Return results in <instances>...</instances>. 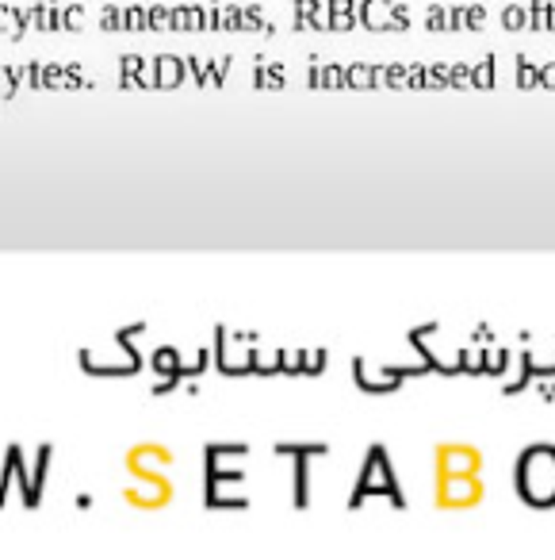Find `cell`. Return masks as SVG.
I'll return each instance as SVG.
<instances>
[{"label":"cell","mask_w":555,"mask_h":560,"mask_svg":"<svg viewBox=\"0 0 555 560\" xmlns=\"http://www.w3.org/2000/svg\"><path fill=\"white\" fill-rule=\"evenodd\" d=\"M517 492L532 506H555V449L532 445L517 461Z\"/></svg>","instance_id":"1"},{"label":"cell","mask_w":555,"mask_h":560,"mask_svg":"<svg viewBox=\"0 0 555 560\" xmlns=\"http://www.w3.org/2000/svg\"><path fill=\"white\" fill-rule=\"evenodd\" d=\"M379 495H387V503L398 506V511L406 506V499H403V492H398V484H395V468H390V461H387V449H383V445H372L368 457H364L361 480H356V492H353V499H348V506L361 511L368 499H379Z\"/></svg>","instance_id":"2"},{"label":"cell","mask_w":555,"mask_h":560,"mask_svg":"<svg viewBox=\"0 0 555 560\" xmlns=\"http://www.w3.org/2000/svg\"><path fill=\"white\" fill-rule=\"evenodd\" d=\"M253 342H256V334H234L226 327L214 330V365H219V372H226V376H245L249 372Z\"/></svg>","instance_id":"3"},{"label":"cell","mask_w":555,"mask_h":560,"mask_svg":"<svg viewBox=\"0 0 555 560\" xmlns=\"http://www.w3.org/2000/svg\"><path fill=\"white\" fill-rule=\"evenodd\" d=\"M4 484L8 487H19V499H24V506L27 511H35L38 503H43V495L31 487V464H27V453H24V445H8L4 449Z\"/></svg>","instance_id":"4"},{"label":"cell","mask_w":555,"mask_h":560,"mask_svg":"<svg viewBox=\"0 0 555 560\" xmlns=\"http://www.w3.org/2000/svg\"><path fill=\"white\" fill-rule=\"evenodd\" d=\"M479 499V484L471 480V472H445L440 476V503L445 506H467Z\"/></svg>","instance_id":"5"},{"label":"cell","mask_w":555,"mask_h":560,"mask_svg":"<svg viewBox=\"0 0 555 560\" xmlns=\"http://www.w3.org/2000/svg\"><path fill=\"white\" fill-rule=\"evenodd\" d=\"M356 372V384H361L364 392H395L398 384H403V372H398V365H387V369H372L364 357L353 365Z\"/></svg>","instance_id":"6"},{"label":"cell","mask_w":555,"mask_h":560,"mask_svg":"<svg viewBox=\"0 0 555 560\" xmlns=\"http://www.w3.org/2000/svg\"><path fill=\"white\" fill-rule=\"evenodd\" d=\"M127 464L135 476H161L172 464V453L161 449V445H142V449H135L127 457Z\"/></svg>","instance_id":"7"},{"label":"cell","mask_w":555,"mask_h":560,"mask_svg":"<svg viewBox=\"0 0 555 560\" xmlns=\"http://www.w3.org/2000/svg\"><path fill=\"white\" fill-rule=\"evenodd\" d=\"M172 495V484L165 476H142V487H127V499L135 506H165Z\"/></svg>","instance_id":"8"},{"label":"cell","mask_w":555,"mask_h":560,"mask_svg":"<svg viewBox=\"0 0 555 560\" xmlns=\"http://www.w3.org/2000/svg\"><path fill=\"white\" fill-rule=\"evenodd\" d=\"M150 66H153V77H157V88H177L188 77L180 54H157V58H150Z\"/></svg>","instance_id":"9"},{"label":"cell","mask_w":555,"mask_h":560,"mask_svg":"<svg viewBox=\"0 0 555 560\" xmlns=\"http://www.w3.org/2000/svg\"><path fill=\"white\" fill-rule=\"evenodd\" d=\"M390 4L395 0H361L356 4V24H364L368 31H390Z\"/></svg>","instance_id":"10"},{"label":"cell","mask_w":555,"mask_h":560,"mask_svg":"<svg viewBox=\"0 0 555 560\" xmlns=\"http://www.w3.org/2000/svg\"><path fill=\"white\" fill-rule=\"evenodd\" d=\"M440 472H471L475 476V468H479V457L475 449H467V445H448V449H440Z\"/></svg>","instance_id":"11"},{"label":"cell","mask_w":555,"mask_h":560,"mask_svg":"<svg viewBox=\"0 0 555 560\" xmlns=\"http://www.w3.org/2000/svg\"><path fill=\"white\" fill-rule=\"evenodd\" d=\"M207 8L203 4H177L172 8V31H203Z\"/></svg>","instance_id":"12"},{"label":"cell","mask_w":555,"mask_h":560,"mask_svg":"<svg viewBox=\"0 0 555 560\" xmlns=\"http://www.w3.org/2000/svg\"><path fill=\"white\" fill-rule=\"evenodd\" d=\"M280 353H284V345H253V365H249V372H256V376H276V372H280Z\"/></svg>","instance_id":"13"},{"label":"cell","mask_w":555,"mask_h":560,"mask_svg":"<svg viewBox=\"0 0 555 560\" xmlns=\"http://www.w3.org/2000/svg\"><path fill=\"white\" fill-rule=\"evenodd\" d=\"M330 8V31H353L356 27V4L353 0H326Z\"/></svg>","instance_id":"14"},{"label":"cell","mask_w":555,"mask_h":560,"mask_svg":"<svg viewBox=\"0 0 555 560\" xmlns=\"http://www.w3.org/2000/svg\"><path fill=\"white\" fill-rule=\"evenodd\" d=\"M375 85H379V66L368 62L345 66V88H375Z\"/></svg>","instance_id":"15"},{"label":"cell","mask_w":555,"mask_h":560,"mask_svg":"<svg viewBox=\"0 0 555 560\" xmlns=\"http://www.w3.org/2000/svg\"><path fill=\"white\" fill-rule=\"evenodd\" d=\"M0 35H12V39H24V35H27L24 8H16V4H0Z\"/></svg>","instance_id":"16"},{"label":"cell","mask_w":555,"mask_h":560,"mask_svg":"<svg viewBox=\"0 0 555 560\" xmlns=\"http://www.w3.org/2000/svg\"><path fill=\"white\" fill-rule=\"evenodd\" d=\"M207 365H211V350H207V345H192V353H188V357H180V365H177V376L188 380V376H199Z\"/></svg>","instance_id":"17"},{"label":"cell","mask_w":555,"mask_h":560,"mask_svg":"<svg viewBox=\"0 0 555 560\" xmlns=\"http://www.w3.org/2000/svg\"><path fill=\"white\" fill-rule=\"evenodd\" d=\"M529 27H532V31H551V27H555V4H551V0H532Z\"/></svg>","instance_id":"18"},{"label":"cell","mask_w":555,"mask_h":560,"mask_svg":"<svg viewBox=\"0 0 555 560\" xmlns=\"http://www.w3.org/2000/svg\"><path fill=\"white\" fill-rule=\"evenodd\" d=\"M177 365H180V353H177V345H153V353H150V369L153 372H177Z\"/></svg>","instance_id":"19"},{"label":"cell","mask_w":555,"mask_h":560,"mask_svg":"<svg viewBox=\"0 0 555 560\" xmlns=\"http://www.w3.org/2000/svg\"><path fill=\"white\" fill-rule=\"evenodd\" d=\"M509 365V350L506 345H482V372L487 376H502Z\"/></svg>","instance_id":"20"},{"label":"cell","mask_w":555,"mask_h":560,"mask_svg":"<svg viewBox=\"0 0 555 560\" xmlns=\"http://www.w3.org/2000/svg\"><path fill=\"white\" fill-rule=\"evenodd\" d=\"M50 457H54V449H50V445H38L35 461H31V487H35L38 495H43V487H46V472H50Z\"/></svg>","instance_id":"21"},{"label":"cell","mask_w":555,"mask_h":560,"mask_svg":"<svg viewBox=\"0 0 555 560\" xmlns=\"http://www.w3.org/2000/svg\"><path fill=\"white\" fill-rule=\"evenodd\" d=\"M169 27H172V8L146 4V31H169Z\"/></svg>","instance_id":"22"},{"label":"cell","mask_w":555,"mask_h":560,"mask_svg":"<svg viewBox=\"0 0 555 560\" xmlns=\"http://www.w3.org/2000/svg\"><path fill=\"white\" fill-rule=\"evenodd\" d=\"M284 81H287L284 77V66H261L253 73V85L256 88H284Z\"/></svg>","instance_id":"23"},{"label":"cell","mask_w":555,"mask_h":560,"mask_svg":"<svg viewBox=\"0 0 555 560\" xmlns=\"http://www.w3.org/2000/svg\"><path fill=\"white\" fill-rule=\"evenodd\" d=\"M184 69H188V77L195 81V85H211V62H207V58L188 54V58H184Z\"/></svg>","instance_id":"24"},{"label":"cell","mask_w":555,"mask_h":560,"mask_svg":"<svg viewBox=\"0 0 555 560\" xmlns=\"http://www.w3.org/2000/svg\"><path fill=\"white\" fill-rule=\"evenodd\" d=\"M100 27H104V31H127V16H123V4L100 8Z\"/></svg>","instance_id":"25"},{"label":"cell","mask_w":555,"mask_h":560,"mask_svg":"<svg viewBox=\"0 0 555 560\" xmlns=\"http://www.w3.org/2000/svg\"><path fill=\"white\" fill-rule=\"evenodd\" d=\"M85 8L81 4H61V31H81L85 27Z\"/></svg>","instance_id":"26"},{"label":"cell","mask_w":555,"mask_h":560,"mask_svg":"<svg viewBox=\"0 0 555 560\" xmlns=\"http://www.w3.org/2000/svg\"><path fill=\"white\" fill-rule=\"evenodd\" d=\"M471 85H475V88L494 85V58H482L479 66H471Z\"/></svg>","instance_id":"27"},{"label":"cell","mask_w":555,"mask_h":560,"mask_svg":"<svg viewBox=\"0 0 555 560\" xmlns=\"http://www.w3.org/2000/svg\"><path fill=\"white\" fill-rule=\"evenodd\" d=\"M322 369H326V350H322V345L303 350V376H318Z\"/></svg>","instance_id":"28"},{"label":"cell","mask_w":555,"mask_h":560,"mask_svg":"<svg viewBox=\"0 0 555 560\" xmlns=\"http://www.w3.org/2000/svg\"><path fill=\"white\" fill-rule=\"evenodd\" d=\"M502 27H506V31H521V27H529V8L509 4L506 12H502Z\"/></svg>","instance_id":"29"},{"label":"cell","mask_w":555,"mask_h":560,"mask_svg":"<svg viewBox=\"0 0 555 560\" xmlns=\"http://www.w3.org/2000/svg\"><path fill=\"white\" fill-rule=\"evenodd\" d=\"M142 66H146V58H142V54H123V58H119V69H123L119 81H123V85H130Z\"/></svg>","instance_id":"30"},{"label":"cell","mask_w":555,"mask_h":560,"mask_svg":"<svg viewBox=\"0 0 555 560\" xmlns=\"http://www.w3.org/2000/svg\"><path fill=\"white\" fill-rule=\"evenodd\" d=\"M238 24H242V27H249V31H261V27H264L261 4H245V8H242V16H238Z\"/></svg>","instance_id":"31"},{"label":"cell","mask_w":555,"mask_h":560,"mask_svg":"<svg viewBox=\"0 0 555 560\" xmlns=\"http://www.w3.org/2000/svg\"><path fill=\"white\" fill-rule=\"evenodd\" d=\"M536 69H540V66H532L529 58L521 54V58H517V85H521V88H536Z\"/></svg>","instance_id":"32"},{"label":"cell","mask_w":555,"mask_h":560,"mask_svg":"<svg viewBox=\"0 0 555 560\" xmlns=\"http://www.w3.org/2000/svg\"><path fill=\"white\" fill-rule=\"evenodd\" d=\"M123 16H127V31H146V4L123 8Z\"/></svg>","instance_id":"33"},{"label":"cell","mask_w":555,"mask_h":560,"mask_svg":"<svg viewBox=\"0 0 555 560\" xmlns=\"http://www.w3.org/2000/svg\"><path fill=\"white\" fill-rule=\"evenodd\" d=\"M322 88H345V66H322Z\"/></svg>","instance_id":"34"},{"label":"cell","mask_w":555,"mask_h":560,"mask_svg":"<svg viewBox=\"0 0 555 560\" xmlns=\"http://www.w3.org/2000/svg\"><path fill=\"white\" fill-rule=\"evenodd\" d=\"M379 85H406V66H383L379 69Z\"/></svg>","instance_id":"35"},{"label":"cell","mask_w":555,"mask_h":560,"mask_svg":"<svg viewBox=\"0 0 555 560\" xmlns=\"http://www.w3.org/2000/svg\"><path fill=\"white\" fill-rule=\"evenodd\" d=\"M238 16H242V8L238 4H219V27H226V31H234V27H242L238 24Z\"/></svg>","instance_id":"36"},{"label":"cell","mask_w":555,"mask_h":560,"mask_svg":"<svg viewBox=\"0 0 555 560\" xmlns=\"http://www.w3.org/2000/svg\"><path fill=\"white\" fill-rule=\"evenodd\" d=\"M230 66H234V58H230V54L214 58V62H211V85H222L226 73H230Z\"/></svg>","instance_id":"37"},{"label":"cell","mask_w":555,"mask_h":560,"mask_svg":"<svg viewBox=\"0 0 555 560\" xmlns=\"http://www.w3.org/2000/svg\"><path fill=\"white\" fill-rule=\"evenodd\" d=\"M448 85H471V66H464V62H456V66H448Z\"/></svg>","instance_id":"38"},{"label":"cell","mask_w":555,"mask_h":560,"mask_svg":"<svg viewBox=\"0 0 555 560\" xmlns=\"http://www.w3.org/2000/svg\"><path fill=\"white\" fill-rule=\"evenodd\" d=\"M318 4H322V0H295V27H299V31L306 27V16H311Z\"/></svg>","instance_id":"39"},{"label":"cell","mask_w":555,"mask_h":560,"mask_svg":"<svg viewBox=\"0 0 555 560\" xmlns=\"http://www.w3.org/2000/svg\"><path fill=\"white\" fill-rule=\"evenodd\" d=\"M482 24H487V8H482V4L464 8V27H482Z\"/></svg>","instance_id":"40"},{"label":"cell","mask_w":555,"mask_h":560,"mask_svg":"<svg viewBox=\"0 0 555 560\" xmlns=\"http://www.w3.org/2000/svg\"><path fill=\"white\" fill-rule=\"evenodd\" d=\"M0 96H16V81H12V66H0Z\"/></svg>","instance_id":"41"},{"label":"cell","mask_w":555,"mask_h":560,"mask_svg":"<svg viewBox=\"0 0 555 560\" xmlns=\"http://www.w3.org/2000/svg\"><path fill=\"white\" fill-rule=\"evenodd\" d=\"M536 85L555 88V62H548V66H540V69H536Z\"/></svg>","instance_id":"42"},{"label":"cell","mask_w":555,"mask_h":560,"mask_svg":"<svg viewBox=\"0 0 555 560\" xmlns=\"http://www.w3.org/2000/svg\"><path fill=\"white\" fill-rule=\"evenodd\" d=\"M425 27H429V31H445V8H429Z\"/></svg>","instance_id":"43"},{"label":"cell","mask_w":555,"mask_h":560,"mask_svg":"<svg viewBox=\"0 0 555 560\" xmlns=\"http://www.w3.org/2000/svg\"><path fill=\"white\" fill-rule=\"evenodd\" d=\"M27 85L43 88V66H38V62H27Z\"/></svg>","instance_id":"44"},{"label":"cell","mask_w":555,"mask_h":560,"mask_svg":"<svg viewBox=\"0 0 555 560\" xmlns=\"http://www.w3.org/2000/svg\"><path fill=\"white\" fill-rule=\"evenodd\" d=\"M203 31H219V4H207V24Z\"/></svg>","instance_id":"45"},{"label":"cell","mask_w":555,"mask_h":560,"mask_svg":"<svg viewBox=\"0 0 555 560\" xmlns=\"http://www.w3.org/2000/svg\"><path fill=\"white\" fill-rule=\"evenodd\" d=\"M306 85H311V88H322V66H311V73H306Z\"/></svg>","instance_id":"46"},{"label":"cell","mask_w":555,"mask_h":560,"mask_svg":"<svg viewBox=\"0 0 555 560\" xmlns=\"http://www.w3.org/2000/svg\"><path fill=\"white\" fill-rule=\"evenodd\" d=\"M4 495H8V484H4V464H0V506H4Z\"/></svg>","instance_id":"47"}]
</instances>
